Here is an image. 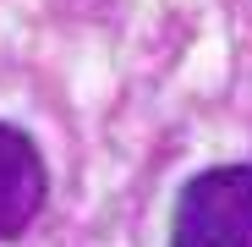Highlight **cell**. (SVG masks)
Segmentation results:
<instances>
[{
  "label": "cell",
  "mask_w": 252,
  "mask_h": 247,
  "mask_svg": "<svg viewBox=\"0 0 252 247\" xmlns=\"http://www.w3.org/2000/svg\"><path fill=\"white\" fill-rule=\"evenodd\" d=\"M170 247H252V165H214L181 187Z\"/></svg>",
  "instance_id": "obj_1"
},
{
  "label": "cell",
  "mask_w": 252,
  "mask_h": 247,
  "mask_svg": "<svg viewBox=\"0 0 252 247\" xmlns=\"http://www.w3.org/2000/svg\"><path fill=\"white\" fill-rule=\"evenodd\" d=\"M44 192H50V176L33 138L0 121V242L33 225V214L44 209Z\"/></svg>",
  "instance_id": "obj_2"
}]
</instances>
